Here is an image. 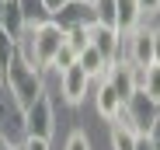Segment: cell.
Returning <instances> with one entry per match:
<instances>
[{"label":"cell","mask_w":160,"mask_h":150,"mask_svg":"<svg viewBox=\"0 0 160 150\" xmlns=\"http://www.w3.org/2000/svg\"><path fill=\"white\" fill-rule=\"evenodd\" d=\"M63 42H66V28H59V24L49 18L42 24L24 28V35L18 39V53L32 66H38L45 73V70H52V59H56V53L63 49Z\"/></svg>","instance_id":"obj_1"},{"label":"cell","mask_w":160,"mask_h":150,"mask_svg":"<svg viewBox=\"0 0 160 150\" xmlns=\"http://www.w3.org/2000/svg\"><path fill=\"white\" fill-rule=\"evenodd\" d=\"M4 87H7V94L14 98V105H18V108H28L35 98L45 91V84H42V70L32 66L28 59L18 53L14 63L7 66V80H4Z\"/></svg>","instance_id":"obj_2"},{"label":"cell","mask_w":160,"mask_h":150,"mask_svg":"<svg viewBox=\"0 0 160 150\" xmlns=\"http://www.w3.org/2000/svg\"><path fill=\"white\" fill-rule=\"evenodd\" d=\"M52 129H56V112H52V101L49 94L42 91L28 108H21V133L24 136H42V140H52Z\"/></svg>","instance_id":"obj_3"},{"label":"cell","mask_w":160,"mask_h":150,"mask_svg":"<svg viewBox=\"0 0 160 150\" xmlns=\"http://www.w3.org/2000/svg\"><path fill=\"white\" fill-rule=\"evenodd\" d=\"M122 119L129 122L136 133H157V122H160V105L150 101V98L136 87L129 94V101L122 105Z\"/></svg>","instance_id":"obj_4"},{"label":"cell","mask_w":160,"mask_h":150,"mask_svg":"<svg viewBox=\"0 0 160 150\" xmlns=\"http://www.w3.org/2000/svg\"><path fill=\"white\" fill-rule=\"evenodd\" d=\"M122 59L132 70H146L153 63V28H132L129 35H122Z\"/></svg>","instance_id":"obj_5"},{"label":"cell","mask_w":160,"mask_h":150,"mask_svg":"<svg viewBox=\"0 0 160 150\" xmlns=\"http://www.w3.org/2000/svg\"><path fill=\"white\" fill-rule=\"evenodd\" d=\"M56 73H59V94H63L66 105H80V101L91 94V84H94V80H91L77 63H70V66H63V70H56Z\"/></svg>","instance_id":"obj_6"},{"label":"cell","mask_w":160,"mask_h":150,"mask_svg":"<svg viewBox=\"0 0 160 150\" xmlns=\"http://www.w3.org/2000/svg\"><path fill=\"white\" fill-rule=\"evenodd\" d=\"M91 45L98 49V53L104 56V59H108V66L112 63H118L122 59V32H115V28H108V24H91Z\"/></svg>","instance_id":"obj_7"},{"label":"cell","mask_w":160,"mask_h":150,"mask_svg":"<svg viewBox=\"0 0 160 150\" xmlns=\"http://www.w3.org/2000/svg\"><path fill=\"white\" fill-rule=\"evenodd\" d=\"M52 21H56L59 28H91L94 24L91 0H66V4L52 14Z\"/></svg>","instance_id":"obj_8"},{"label":"cell","mask_w":160,"mask_h":150,"mask_svg":"<svg viewBox=\"0 0 160 150\" xmlns=\"http://www.w3.org/2000/svg\"><path fill=\"white\" fill-rule=\"evenodd\" d=\"M94 108H98V115L101 119H118L122 115V98H118V91L108 84V77H101L98 80V91H94Z\"/></svg>","instance_id":"obj_9"},{"label":"cell","mask_w":160,"mask_h":150,"mask_svg":"<svg viewBox=\"0 0 160 150\" xmlns=\"http://www.w3.org/2000/svg\"><path fill=\"white\" fill-rule=\"evenodd\" d=\"M104 77H108V84L118 91L122 105H125V101H129V94L136 91V77H139V70H132L125 59H118V63H112V66H108V73H104Z\"/></svg>","instance_id":"obj_10"},{"label":"cell","mask_w":160,"mask_h":150,"mask_svg":"<svg viewBox=\"0 0 160 150\" xmlns=\"http://www.w3.org/2000/svg\"><path fill=\"white\" fill-rule=\"evenodd\" d=\"M139 24H143V11H139L136 0H115V32L129 35Z\"/></svg>","instance_id":"obj_11"},{"label":"cell","mask_w":160,"mask_h":150,"mask_svg":"<svg viewBox=\"0 0 160 150\" xmlns=\"http://www.w3.org/2000/svg\"><path fill=\"white\" fill-rule=\"evenodd\" d=\"M77 66L84 70V73H87L91 80H101L104 73H108V59H104V56L98 53V49H94L91 42H87V45H84V49L77 53Z\"/></svg>","instance_id":"obj_12"},{"label":"cell","mask_w":160,"mask_h":150,"mask_svg":"<svg viewBox=\"0 0 160 150\" xmlns=\"http://www.w3.org/2000/svg\"><path fill=\"white\" fill-rule=\"evenodd\" d=\"M0 28H4L14 42L24 35V14H21V7H18V0H4V7H0Z\"/></svg>","instance_id":"obj_13"},{"label":"cell","mask_w":160,"mask_h":150,"mask_svg":"<svg viewBox=\"0 0 160 150\" xmlns=\"http://www.w3.org/2000/svg\"><path fill=\"white\" fill-rule=\"evenodd\" d=\"M108 140H112V150H132V147H136V129H132L129 122L118 115V119H112Z\"/></svg>","instance_id":"obj_14"},{"label":"cell","mask_w":160,"mask_h":150,"mask_svg":"<svg viewBox=\"0 0 160 150\" xmlns=\"http://www.w3.org/2000/svg\"><path fill=\"white\" fill-rule=\"evenodd\" d=\"M136 87L150 98V101H157V105H160V63H150L146 70H139Z\"/></svg>","instance_id":"obj_15"},{"label":"cell","mask_w":160,"mask_h":150,"mask_svg":"<svg viewBox=\"0 0 160 150\" xmlns=\"http://www.w3.org/2000/svg\"><path fill=\"white\" fill-rule=\"evenodd\" d=\"M14 56H18V42L0 28V84L7 80V66L14 63Z\"/></svg>","instance_id":"obj_16"},{"label":"cell","mask_w":160,"mask_h":150,"mask_svg":"<svg viewBox=\"0 0 160 150\" xmlns=\"http://www.w3.org/2000/svg\"><path fill=\"white\" fill-rule=\"evenodd\" d=\"M18 7H21V14H24V24H42V21H49V11H45V4L42 0H18Z\"/></svg>","instance_id":"obj_17"},{"label":"cell","mask_w":160,"mask_h":150,"mask_svg":"<svg viewBox=\"0 0 160 150\" xmlns=\"http://www.w3.org/2000/svg\"><path fill=\"white\" fill-rule=\"evenodd\" d=\"M91 11H94V21L98 24L115 28V0H91Z\"/></svg>","instance_id":"obj_18"},{"label":"cell","mask_w":160,"mask_h":150,"mask_svg":"<svg viewBox=\"0 0 160 150\" xmlns=\"http://www.w3.org/2000/svg\"><path fill=\"white\" fill-rule=\"evenodd\" d=\"M87 42H91V32L87 28H66V45L73 49V53H80Z\"/></svg>","instance_id":"obj_19"},{"label":"cell","mask_w":160,"mask_h":150,"mask_svg":"<svg viewBox=\"0 0 160 150\" xmlns=\"http://www.w3.org/2000/svg\"><path fill=\"white\" fill-rule=\"evenodd\" d=\"M70 63H77V53L63 42V49L56 53V59H52V70H63V66H70Z\"/></svg>","instance_id":"obj_20"},{"label":"cell","mask_w":160,"mask_h":150,"mask_svg":"<svg viewBox=\"0 0 160 150\" xmlns=\"http://www.w3.org/2000/svg\"><path fill=\"white\" fill-rule=\"evenodd\" d=\"M63 150H91V140H87V133H70V140H66V147Z\"/></svg>","instance_id":"obj_21"},{"label":"cell","mask_w":160,"mask_h":150,"mask_svg":"<svg viewBox=\"0 0 160 150\" xmlns=\"http://www.w3.org/2000/svg\"><path fill=\"white\" fill-rule=\"evenodd\" d=\"M132 150H160V143H157L153 133H136V147Z\"/></svg>","instance_id":"obj_22"},{"label":"cell","mask_w":160,"mask_h":150,"mask_svg":"<svg viewBox=\"0 0 160 150\" xmlns=\"http://www.w3.org/2000/svg\"><path fill=\"white\" fill-rule=\"evenodd\" d=\"M21 150H52V147L42 136H21Z\"/></svg>","instance_id":"obj_23"},{"label":"cell","mask_w":160,"mask_h":150,"mask_svg":"<svg viewBox=\"0 0 160 150\" xmlns=\"http://www.w3.org/2000/svg\"><path fill=\"white\" fill-rule=\"evenodd\" d=\"M136 4H139L143 18H153V14H160V0H136Z\"/></svg>","instance_id":"obj_24"},{"label":"cell","mask_w":160,"mask_h":150,"mask_svg":"<svg viewBox=\"0 0 160 150\" xmlns=\"http://www.w3.org/2000/svg\"><path fill=\"white\" fill-rule=\"evenodd\" d=\"M153 63H160V28H153Z\"/></svg>","instance_id":"obj_25"},{"label":"cell","mask_w":160,"mask_h":150,"mask_svg":"<svg viewBox=\"0 0 160 150\" xmlns=\"http://www.w3.org/2000/svg\"><path fill=\"white\" fill-rule=\"evenodd\" d=\"M42 4H45V11H49V18H52V14H56V11L66 4V0H42Z\"/></svg>","instance_id":"obj_26"},{"label":"cell","mask_w":160,"mask_h":150,"mask_svg":"<svg viewBox=\"0 0 160 150\" xmlns=\"http://www.w3.org/2000/svg\"><path fill=\"white\" fill-rule=\"evenodd\" d=\"M0 150H21V143H14V140H7V136H0Z\"/></svg>","instance_id":"obj_27"},{"label":"cell","mask_w":160,"mask_h":150,"mask_svg":"<svg viewBox=\"0 0 160 150\" xmlns=\"http://www.w3.org/2000/svg\"><path fill=\"white\" fill-rule=\"evenodd\" d=\"M0 7H4V0H0Z\"/></svg>","instance_id":"obj_28"}]
</instances>
